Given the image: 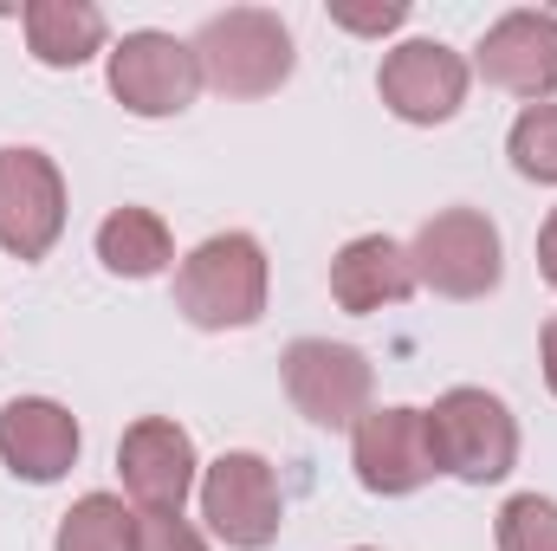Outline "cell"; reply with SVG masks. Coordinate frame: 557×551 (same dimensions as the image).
Segmentation results:
<instances>
[{
    "label": "cell",
    "mask_w": 557,
    "mask_h": 551,
    "mask_svg": "<svg viewBox=\"0 0 557 551\" xmlns=\"http://www.w3.org/2000/svg\"><path fill=\"white\" fill-rule=\"evenodd\" d=\"M175 311L195 331H247L267 311V247L253 234H214L175 267Z\"/></svg>",
    "instance_id": "1"
},
{
    "label": "cell",
    "mask_w": 557,
    "mask_h": 551,
    "mask_svg": "<svg viewBox=\"0 0 557 551\" xmlns=\"http://www.w3.org/2000/svg\"><path fill=\"white\" fill-rule=\"evenodd\" d=\"M188 46H195L201 85H214L221 98H273L292 78V65H298L292 26L278 13H267V7H227Z\"/></svg>",
    "instance_id": "2"
},
{
    "label": "cell",
    "mask_w": 557,
    "mask_h": 551,
    "mask_svg": "<svg viewBox=\"0 0 557 551\" xmlns=\"http://www.w3.org/2000/svg\"><path fill=\"white\" fill-rule=\"evenodd\" d=\"M428 441H434L441 474H454V480H467V487H493V480H506L512 461H519V421H512V409H506L493 390H473V383L434 396V409H428Z\"/></svg>",
    "instance_id": "3"
},
{
    "label": "cell",
    "mask_w": 557,
    "mask_h": 551,
    "mask_svg": "<svg viewBox=\"0 0 557 551\" xmlns=\"http://www.w3.org/2000/svg\"><path fill=\"white\" fill-rule=\"evenodd\" d=\"M409 267H416V285L441 292V298H486L506 273L499 228L480 208H441L434 221H421Z\"/></svg>",
    "instance_id": "4"
},
{
    "label": "cell",
    "mask_w": 557,
    "mask_h": 551,
    "mask_svg": "<svg viewBox=\"0 0 557 551\" xmlns=\"http://www.w3.org/2000/svg\"><path fill=\"white\" fill-rule=\"evenodd\" d=\"M278 377H285V396L292 409L318 428H357L370 415V390H376V370L357 344H331V338H298L285 344L278 357Z\"/></svg>",
    "instance_id": "5"
},
{
    "label": "cell",
    "mask_w": 557,
    "mask_h": 551,
    "mask_svg": "<svg viewBox=\"0 0 557 551\" xmlns=\"http://www.w3.org/2000/svg\"><path fill=\"white\" fill-rule=\"evenodd\" d=\"M201 91V65H195V46L175 39V33H124L111 46V98L131 111V118H182Z\"/></svg>",
    "instance_id": "6"
},
{
    "label": "cell",
    "mask_w": 557,
    "mask_h": 551,
    "mask_svg": "<svg viewBox=\"0 0 557 551\" xmlns=\"http://www.w3.org/2000/svg\"><path fill=\"white\" fill-rule=\"evenodd\" d=\"M65 234V175L46 149H0V247L13 260H46Z\"/></svg>",
    "instance_id": "7"
},
{
    "label": "cell",
    "mask_w": 557,
    "mask_h": 551,
    "mask_svg": "<svg viewBox=\"0 0 557 551\" xmlns=\"http://www.w3.org/2000/svg\"><path fill=\"white\" fill-rule=\"evenodd\" d=\"M201 519L214 526V539L234 551H267L285 526V500H278V474L260 454H221L201 474Z\"/></svg>",
    "instance_id": "8"
},
{
    "label": "cell",
    "mask_w": 557,
    "mask_h": 551,
    "mask_svg": "<svg viewBox=\"0 0 557 551\" xmlns=\"http://www.w3.org/2000/svg\"><path fill=\"white\" fill-rule=\"evenodd\" d=\"M350 467L363 480V493H383V500H403L421 493L441 461H434V441H428V409H370L350 428Z\"/></svg>",
    "instance_id": "9"
},
{
    "label": "cell",
    "mask_w": 557,
    "mask_h": 551,
    "mask_svg": "<svg viewBox=\"0 0 557 551\" xmlns=\"http://www.w3.org/2000/svg\"><path fill=\"white\" fill-rule=\"evenodd\" d=\"M467 59L441 39H403L396 52H383L376 91L403 124H447L467 105Z\"/></svg>",
    "instance_id": "10"
},
{
    "label": "cell",
    "mask_w": 557,
    "mask_h": 551,
    "mask_svg": "<svg viewBox=\"0 0 557 551\" xmlns=\"http://www.w3.org/2000/svg\"><path fill=\"white\" fill-rule=\"evenodd\" d=\"M480 78L512 91V98H557V13L545 7H519V13H499L486 33H480V52H473Z\"/></svg>",
    "instance_id": "11"
},
{
    "label": "cell",
    "mask_w": 557,
    "mask_h": 551,
    "mask_svg": "<svg viewBox=\"0 0 557 551\" xmlns=\"http://www.w3.org/2000/svg\"><path fill=\"white\" fill-rule=\"evenodd\" d=\"M117 474H124V493L143 513H182V500L195 493V441H188V428L169 421V415L131 421L124 441H117Z\"/></svg>",
    "instance_id": "12"
},
{
    "label": "cell",
    "mask_w": 557,
    "mask_h": 551,
    "mask_svg": "<svg viewBox=\"0 0 557 551\" xmlns=\"http://www.w3.org/2000/svg\"><path fill=\"white\" fill-rule=\"evenodd\" d=\"M78 441H85L78 415L65 409V403H52V396H13L0 409V461L20 480H33V487L65 480L72 461H78Z\"/></svg>",
    "instance_id": "13"
},
{
    "label": "cell",
    "mask_w": 557,
    "mask_h": 551,
    "mask_svg": "<svg viewBox=\"0 0 557 551\" xmlns=\"http://www.w3.org/2000/svg\"><path fill=\"white\" fill-rule=\"evenodd\" d=\"M416 292V267H409V247L389 241V234H357L350 247H337L331 260V298L344 311H383V305H403Z\"/></svg>",
    "instance_id": "14"
},
{
    "label": "cell",
    "mask_w": 557,
    "mask_h": 551,
    "mask_svg": "<svg viewBox=\"0 0 557 551\" xmlns=\"http://www.w3.org/2000/svg\"><path fill=\"white\" fill-rule=\"evenodd\" d=\"M20 20H26L33 59L52 65V72H72V65H85L91 52H104V13H98L91 0H33Z\"/></svg>",
    "instance_id": "15"
},
{
    "label": "cell",
    "mask_w": 557,
    "mask_h": 551,
    "mask_svg": "<svg viewBox=\"0 0 557 551\" xmlns=\"http://www.w3.org/2000/svg\"><path fill=\"white\" fill-rule=\"evenodd\" d=\"M98 260H104V273H117V279H156L175 260L169 221L156 208H111L104 228H98Z\"/></svg>",
    "instance_id": "16"
},
{
    "label": "cell",
    "mask_w": 557,
    "mask_h": 551,
    "mask_svg": "<svg viewBox=\"0 0 557 551\" xmlns=\"http://www.w3.org/2000/svg\"><path fill=\"white\" fill-rule=\"evenodd\" d=\"M131 539H137V513H124L117 493H85L59 519V551H131Z\"/></svg>",
    "instance_id": "17"
},
{
    "label": "cell",
    "mask_w": 557,
    "mask_h": 551,
    "mask_svg": "<svg viewBox=\"0 0 557 551\" xmlns=\"http://www.w3.org/2000/svg\"><path fill=\"white\" fill-rule=\"evenodd\" d=\"M506 156L525 182H557V105H525L506 137Z\"/></svg>",
    "instance_id": "18"
},
{
    "label": "cell",
    "mask_w": 557,
    "mask_h": 551,
    "mask_svg": "<svg viewBox=\"0 0 557 551\" xmlns=\"http://www.w3.org/2000/svg\"><path fill=\"white\" fill-rule=\"evenodd\" d=\"M499 551H557V500L512 493L499 506Z\"/></svg>",
    "instance_id": "19"
},
{
    "label": "cell",
    "mask_w": 557,
    "mask_h": 551,
    "mask_svg": "<svg viewBox=\"0 0 557 551\" xmlns=\"http://www.w3.org/2000/svg\"><path fill=\"white\" fill-rule=\"evenodd\" d=\"M131 551H208V539H201L182 513H137Z\"/></svg>",
    "instance_id": "20"
},
{
    "label": "cell",
    "mask_w": 557,
    "mask_h": 551,
    "mask_svg": "<svg viewBox=\"0 0 557 551\" xmlns=\"http://www.w3.org/2000/svg\"><path fill=\"white\" fill-rule=\"evenodd\" d=\"M331 20L350 26V33H396V26L409 20V7H403V0H383V7H344V0H337Z\"/></svg>",
    "instance_id": "21"
},
{
    "label": "cell",
    "mask_w": 557,
    "mask_h": 551,
    "mask_svg": "<svg viewBox=\"0 0 557 551\" xmlns=\"http://www.w3.org/2000/svg\"><path fill=\"white\" fill-rule=\"evenodd\" d=\"M539 273H545V285L557 292V208H552V221L539 228Z\"/></svg>",
    "instance_id": "22"
},
{
    "label": "cell",
    "mask_w": 557,
    "mask_h": 551,
    "mask_svg": "<svg viewBox=\"0 0 557 551\" xmlns=\"http://www.w3.org/2000/svg\"><path fill=\"white\" fill-rule=\"evenodd\" d=\"M545 390L557 396V318L545 325Z\"/></svg>",
    "instance_id": "23"
},
{
    "label": "cell",
    "mask_w": 557,
    "mask_h": 551,
    "mask_svg": "<svg viewBox=\"0 0 557 551\" xmlns=\"http://www.w3.org/2000/svg\"><path fill=\"white\" fill-rule=\"evenodd\" d=\"M357 551H376V546H357Z\"/></svg>",
    "instance_id": "24"
}]
</instances>
